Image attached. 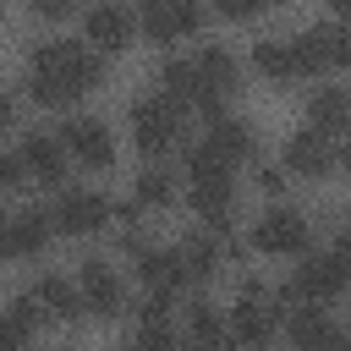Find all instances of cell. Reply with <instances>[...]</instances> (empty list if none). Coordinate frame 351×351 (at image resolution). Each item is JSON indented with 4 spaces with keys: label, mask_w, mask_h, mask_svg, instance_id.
Segmentation results:
<instances>
[{
    "label": "cell",
    "mask_w": 351,
    "mask_h": 351,
    "mask_svg": "<svg viewBox=\"0 0 351 351\" xmlns=\"http://www.w3.org/2000/svg\"><path fill=\"white\" fill-rule=\"evenodd\" d=\"M307 241H313V219L296 214V208H269V214L252 225V247H258V252H274V258L307 252Z\"/></svg>",
    "instance_id": "obj_6"
},
{
    "label": "cell",
    "mask_w": 351,
    "mask_h": 351,
    "mask_svg": "<svg viewBox=\"0 0 351 351\" xmlns=\"http://www.w3.org/2000/svg\"><path fill=\"white\" fill-rule=\"evenodd\" d=\"M340 291H346V252H340V247L307 258V263L291 274V285H285V296L302 302V307H324V302H335Z\"/></svg>",
    "instance_id": "obj_4"
},
{
    "label": "cell",
    "mask_w": 351,
    "mask_h": 351,
    "mask_svg": "<svg viewBox=\"0 0 351 351\" xmlns=\"http://www.w3.org/2000/svg\"><path fill=\"white\" fill-rule=\"evenodd\" d=\"M22 181V165H16V154H0V186H16Z\"/></svg>",
    "instance_id": "obj_29"
},
{
    "label": "cell",
    "mask_w": 351,
    "mask_h": 351,
    "mask_svg": "<svg viewBox=\"0 0 351 351\" xmlns=\"http://www.w3.org/2000/svg\"><path fill=\"white\" fill-rule=\"evenodd\" d=\"M137 22L148 27V38L176 44V38H186V33L203 27V0H143Z\"/></svg>",
    "instance_id": "obj_7"
},
{
    "label": "cell",
    "mask_w": 351,
    "mask_h": 351,
    "mask_svg": "<svg viewBox=\"0 0 351 351\" xmlns=\"http://www.w3.org/2000/svg\"><path fill=\"white\" fill-rule=\"evenodd\" d=\"M258 186H263V192H285V170H274V165H258Z\"/></svg>",
    "instance_id": "obj_27"
},
{
    "label": "cell",
    "mask_w": 351,
    "mask_h": 351,
    "mask_svg": "<svg viewBox=\"0 0 351 351\" xmlns=\"http://www.w3.org/2000/svg\"><path fill=\"white\" fill-rule=\"evenodd\" d=\"M274 329H280V318H274V307H269V285L247 274V280H241V296H236V307H230V318H225V335H230L236 346L263 351V346L274 340Z\"/></svg>",
    "instance_id": "obj_2"
},
{
    "label": "cell",
    "mask_w": 351,
    "mask_h": 351,
    "mask_svg": "<svg viewBox=\"0 0 351 351\" xmlns=\"http://www.w3.org/2000/svg\"><path fill=\"white\" fill-rule=\"evenodd\" d=\"M49 225L55 230H66V236H93V230H104L110 225V197L104 192H66L55 208H49Z\"/></svg>",
    "instance_id": "obj_10"
},
{
    "label": "cell",
    "mask_w": 351,
    "mask_h": 351,
    "mask_svg": "<svg viewBox=\"0 0 351 351\" xmlns=\"http://www.w3.org/2000/svg\"><path fill=\"white\" fill-rule=\"evenodd\" d=\"M307 126L324 137H340L346 132V88H318L307 99Z\"/></svg>",
    "instance_id": "obj_22"
},
{
    "label": "cell",
    "mask_w": 351,
    "mask_h": 351,
    "mask_svg": "<svg viewBox=\"0 0 351 351\" xmlns=\"http://www.w3.org/2000/svg\"><path fill=\"white\" fill-rule=\"evenodd\" d=\"M186 197H192V208L203 214V225H219V230H225L230 203H236L230 176H197V181H186Z\"/></svg>",
    "instance_id": "obj_17"
},
{
    "label": "cell",
    "mask_w": 351,
    "mask_h": 351,
    "mask_svg": "<svg viewBox=\"0 0 351 351\" xmlns=\"http://www.w3.org/2000/svg\"><path fill=\"white\" fill-rule=\"evenodd\" d=\"M49 214L44 208H22V214H11L5 219V252H22V258H33V252H44V241H49Z\"/></svg>",
    "instance_id": "obj_20"
},
{
    "label": "cell",
    "mask_w": 351,
    "mask_h": 351,
    "mask_svg": "<svg viewBox=\"0 0 351 351\" xmlns=\"http://www.w3.org/2000/svg\"><path fill=\"white\" fill-rule=\"evenodd\" d=\"M27 11H33V16H66L71 0H27Z\"/></svg>",
    "instance_id": "obj_28"
},
{
    "label": "cell",
    "mask_w": 351,
    "mask_h": 351,
    "mask_svg": "<svg viewBox=\"0 0 351 351\" xmlns=\"http://www.w3.org/2000/svg\"><path fill=\"white\" fill-rule=\"evenodd\" d=\"M329 351H346V340H335V346H329Z\"/></svg>",
    "instance_id": "obj_35"
},
{
    "label": "cell",
    "mask_w": 351,
    "mask_h": 351,
    "mask_svg": "<svg viewBox=\"0 0 351 351\" xmlns=\"http://www.w3.org/2000/svg\"><path fill=\"white\" fill-rule=\"evenodd\" d=\"M77 296H82V307H93L99 318H115V313L126 307V285H121V274H115L104 258H88V263H82Z\"/></svg>",
    "instance_id": "obj_11"
},
{
    "label": "cell",
    "mask_w": 351,
    "mask_h": 351,
    "mask_svg": "<svg viewBox=\"0 0 351 351\" xmlns=\"http://www.w3.org/2000/svg\"><path fill=\"white\" fill-rule=\"evenodd\" d=\"M132 143L143 154H170L181 143V104L154 93V99H137L132 104Z\"/></svg>",
    "instance_id": "obj_3"
},
{
    "label": "cell",
    "mask_w": 351,
    "mask_h": 351,
    "mask_svg": "<svg viewBox=\"0 0 351 351\" xmlns=\"http://www.w3.org/2000/svg\"><path fill=\"white\" fill-rule=\"evenodd\" d=\"M27 296H33L38 318H55V324L82 318V296H77V285H71V280H60V274H44V280H38Z\"/></svg>",
    "instance_id": "obj_18"
},
{
    "label": "cell",
    "mask_w": 351,
    "mask_h": 351,
    "mask_svg": "<svg viewBox=\"0 0 351 351\" xmlns=\"http://www.w3.org/2000/svg\"><path fill=\"white\" fill-rule=\"evenodd\" d=\"M176 252H181L186 280H208V274L219 269V258H225V247H219L214 236H197V241H186V247H176Z\"/></svg>",
    "instance_id": "obj_24"
},
{
    "label": "cell",
    "mask_w": 351,
    "mask_h": 351,
    "mask_svg": "<svg viewBox=\"0 0 351 351\" xmlns=\"http://www.w3.org/2000/svg\"><path fill=\"white\" fill-rule=\"evenodd\" d=\"M16 165H22V176H33V181L55 186V181L66 176V148H60V137H55V132H27V137H22V148H16Z\"/></svg>",
    "instance_id": "obj_13"
},
{
    "label": "cell",
    "mask_w": 351,
    "mask_h": 351,
    "mask_svg": "<svg viewBox=\"0 0 351 351\" xmlns=\"http://www.w3.org/2000/svg\"><path fill=\"white\" fill-rule=\"evenodd\" d=\"M285 335H291L296 351H329V346L340 340V329H335V318H329L324 307H296V313L285 318Z\"/></svg>",
    "instance_id": "obj_19"
},
{
    "label": "cell",
    "mask_w": 351,
    "mask_h": 351,
    "mask_svg": "<svg viewBox=\"0 0 351 351\" xmlns=\"http://www.w3.org/2000/svg\"><path fill=\"white\" fill-rule=\"evenodd\" d=\"M252 66L269 77V82H296V55H291V38H258L252 44Z\"/></svg>",
    "instance_id": "obj_21"
},
{
    "label": "cell",
    "mask_w": 351,
    "mask_h": 351,
    "mask_svg": "<svg viewBox=\"0 0 351 351\" xmlns=\"http://www.w3.org/2000/svg\"><path fill=\"white\" fill-rule=\"evenodd\" d=\"M263 5H274V0H263Z\"/></svg>",
    "instance_id": "obj_36"
},
{
    "label": "cell",
    "mask_w": 351,
    "mask_h": 351,
    "mask_svg": "<svg viewBox=\"0 0 351 351\" xmlns=\"http://www.w3.org/2000/svg\"><path fill=\"white\" fill-rule=\"evenodd\" d=\"M214 11L230 16V22H247L252 11H263V0H214Z\"/></svg>",
    "instance_id": "obj_26"
},
{
    "label": "cell",
    "mask_w": 351,
    "mask_h": 351,
    "mask_svg": "<svg viewBox=\"0 0 351 351\" xmlns=\"http://www.w3.org/2000/svg\"><path fill=\"white\" fill-rule=\"evenodd\" d=\"M11 115H16V104H11L5 93H0V126H11Z\"/></svg>",
    "instance_id": "obj_31"
},
{
    "label": "cell",
    "mask_w": 351,
    "mask_h": 351,
    "mask_svg": "<svg viewBox=\"0 0 351 351\" xmlns=\"http://www.w3.org/2000/svg\"><path fill=\"white\" fill-rule=\"evenodd\" d=\"M132 203H137V208H170V203H176V170L148 165V170L137 176V186H132Z\"/></svg>",
    "instance_id": "obj_23"
},
{
    "label": "cell",
    "mask_w": 351,
    "mask_h": 351,
    "mask_svg": "<svg viewBox=\"0 0 351 351\" xmlns=\"http://www.w3.org/2000/svg\"><path fill=\"white\" fill-rule=\"evenodd\" d=\"M291 55H296V71H302V77H313V71H335V66L351 60V38H346L340 22H318V27H307V33L291 38Z\"/></svg>",
    "instance_id": "obj_5"
},
{
    "label": "cell",
    "mask_w": 351,
    "mask_h": 351,
    "mask_svg": "<svg viewBox=\"0 0 351 351\" xmlns=\"http://www.w3.org/2000/svg\"><path fill=\"white\" fill-rule=\"evenodd\" d=\"M285 165H291L296 176H329V170L340 165V143L324 137V132H313V126H302V132H291V143H285Z\"/></svg>",
    "instance_id": "obj_12"
},
{
    "label": "cell",
    "mask_w": 351,
    "mask_h": 351,
    "mask_svg": "<svg viewBox=\"0 0 351 351\" xmlns=\"http://www.w3.org/2000/svg\"><path fill=\"white\" fill-rule=\"evenodd\" d=\"M0 258H5V219H0Z\"/></svg>",
    "instance_id": "obj_33"
},
{
    "label": "cell",
    "mask_w": 351,
    "mask_h": 351,
    "mask_svg": "<svg viewBox=\"0 0 351 351\" xmlns=\"http://www.w3.org/2000/svg\"><path fill=\"white\" fill-rule=\"evenodd\" d=\"M121 351H143V346H137V340H126V346H121Z\"/></svg>",
    "instance_id": "obj_34"
},
{
    "label": "cell",
    "mask_w": 351,
    "mask_h": 351,
    "mask_svg": "<svg viewBox=\"0 0 351 351\" xmlns=\"http://www.w3.org/2000/svg\"><path fill=\"white\" fill-rule=\"evenodd\" d=\"M192 71H197V99L192 104H203L208 115H219V99L236 88V60H230V49H219V44H203L197 49V60H192Z\"/></svg>",
    "instance_id": "obj_9"
},
{
    "label": "cell",
    "mask_w": 351,
    "mask_h": 351,
    "mask_svg": "<svg viewBox=\"0 0 351 351\" xmlns=\"http://www.w3.org/2000/svg\"><path fill=\"white\" fill-rule=\"evenodd\" d=\"M203 148L214 154V159H225V165H241V159H252V126L247 121H236V115H208V137H203Z\"/></svg>",
    "instance_id": "obj_16"
},
{
    "label": "cell",
    "mask_w": 351,
    "mask_h": 351,
    "mask_svg": "<svg viewBox=\"0 0 351 351\" xmlns=\"http://www.w3.org/2000/svg\"><path fill=\"white\" fill-rule=\"evenodd\" d=\"M60 148L71 154V159H82L88 170H104V165H115V143H110V126L104 121H93V115H71L60 132Z\"/></svg>",
    "instance_id": "obj_8"
},
{
    "label": "cell",
    "mask_w": 351,
    "mask_h": 351,
    "mask_svg": "<svg viewBox=\"0 0 351 351\" xmlns=\"http://www.w3.org/2000/svg\"><path fill=\"white\" fill-rule=\"evenodd\" d=\"M99 82H104V60L77 38H49V44H33L27 55V93L38 104H71Z\"/></svg>",
    "instance_id": "obj_1"
},
{
    "label": "cell",
    "mask_w": 351,
    "mask_h": 351,
    "mask_svg": "<svg viewBox=\"0 0 351 351\" xmlns=\"http://www.w3.org/2000/svg\"><path fill=\"white\" fill-rule=\"evenodd\" d=\"M186 324H192V340H197L203 351H219V346L230 340V335H225V318H219L214 302H192V318H186Z\"/></svg>",
    "instance_id": "obj_25"
},
{
    "label": "cell",
    "mask_w": 351,
    "mask_h": 351,
    "mask_svg": "<svg viewBox=\"0 0 351 351\" xmlns=\"http://www.w3.org/2000/svg\"><path fill=\"white\" fill-rule=\"evenodd\" d=\"M132 258H137V274H143L148 291L176 296V291L186 285V269H181V252H176V247H137Z\"/></svg>",
    "instance_id": "obj_15"
},
{
    "label": "cell",
    "mask_w": 351,
    "mask_h": 351,
    "mask_svg": "<svg viewBox=\"0 0 351 351\" xmlns=\"http://www.w3.org/2000/svg\"><path fill=\"white\" fill-rule=\"evenodd\" d=\"M170 351H203V346H197V340H181V346H170Z\"/></svg>",
    "instance_id": "obj_32"
},
{
    "label": "cell",
    "mask_w": 351,
    "mask_h": 351,
    "mask_svg": "<svg viewBox=\"0 0 351 351\" xmlns=\"http://www.w3.org/2000/svg\"><path fill=\"white\" fill-rule=\"evenodd\" d=\"M132 11L121 5V0H99L93 11H88V44L93 49H104V55H115V49H126L132 44Z\"/></svg>",
    "instance_id": "obj_14"
},
{
    "label": "cell",
    "mask_w": 351,
    "mask_h": 351,
    "mask_svg": "<svg viewBox=\"0 0 351 351\" xmlns=\"http://www.w3.org/2000/svg\"><path fill=\"white\" fill-rule=\"evenodd\" d=\"M22 346H27V340H22L16 329H5V324H0V351H22Z\"/></svg>",
    "instance_id": "obj_30"
}]
</instances>
